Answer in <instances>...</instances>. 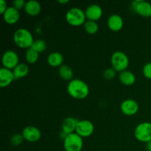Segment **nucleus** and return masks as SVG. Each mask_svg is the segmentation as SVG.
<instances>
[{
	"mask_svg": "<svg viewBox=\"0 0 151 151\" xmlns=\"http://www.w3.org/2000/svg\"><path fill=\"white\" fill-rule=\"evenodd\" d=\"M69 95L77 100H83L89 94V87L86 83L81 79H72L67 86Z\"/></svg>",
	"mask_w": 151,
	"mask_h": 151,
	"instance_id": "f257e3e1",
	"label": "nucleus"
},
{
	"mask_svg": "<svg viewBox=\"0 0 151 151\" xmlns=\"http://www.w3.org/2000/svg\"><path fill=\"white\" fill-rule=\"evenodd\" d=\"M15 44L22 49H29L32 47L34 38L32 33L25 28H19L13 34Z\"/></svg>",
	"mask_w": 151,
	"mask_h": 151,
	"instance_id": "f03ea898",
	"label": "nucleus"
},
{
	"mask_svg": "<svg viewBox=\"0 0 151 151\" xmlns=\"http://www.w3.org/2000/svg\"><path fill=\"white\" fill-rule=\"evenodd\" d=\"M85 11L78 7H72L69 9L66 13V20L68 24L74 27H78L85 24Z\"/></svg>",
	"mask_w": 151,
	"mask_h": 151,
	"instance_id": "7ed1b4c3",
	"label": "nucleus"
},
{
	"mask_svg": "<svg viewBox=\"0 0 151 151\" xmlns=\"http://www.w3.org/2000/svg\"><path fill=\"white\" fill-rule=\"evenodd\" d=\"M112 68L116 72H122L126 70L129 65V59L127 55L122 51H116L112 54L111 58Z\"/></svg>",
	"mask_w": 151,
	"mask_h": 151,
	"instance_id": "20e7f679",
	"label": "nucleus"
},
{
	"mask_svg": "<svg viewBox=\"0 0 151 151\" xmlns=\"http://www.w3.org/2000/svg\"><path fill=\"white\" fill-rule=\"evenodd\" d=\"M83 146V138L76 132L68 134L63 139V147L66 151H81Z\"/></svg>",
	"mask_w": 151,
	"mask_h": 151,
	"instance_id": "39448f33",
	"label": "nucleus"
},
{
	"mask_svg": "<svg viewBox=\"0 0 151 151\" xmlns=\"http://www.w3.org/2000/svg\"><path fill=\"white\" fill-rule=\"evenodd\" d=\"M134 136L137 140L142 142H149L151 141V122H141L136 127Z\"/></svg>",
	"mask_w": 151,
	"mask_h": 151,
	"instance_id": "423d86ee",
	"label": "nucleus"
},
{
	"mask_svg": "<svg viewBox=\"0 0 151 151\" xmlns=\"http://www.w3.org/2000/svg\"><path fill=\"white\" fill-rule=\"evenodd\" d=\"M94 131V124L91 121L88 120V119L78 120L75 132L78 135L81 136L82 138H86V137H90L91 135H92Z\"/></svg>",
	"mask_w": 151,
	"mask_h": 151,
	"instance_id": "0eeeda50",
	"label": "nucleus"
},
{
	"mask_svg": "<svg viewBox=\"0 0 151 151\" xmlns=\"http://www.w3.org/2000/svg\"><path fill=\"white\" fill-rule=\"evenodd\" d=\"M19 58L17 53L13 50H7L4 52L1 58L3 67L9 69H13L17 65H19Z\"/></svg>",
	"mask_w": 151,
	"mask_h": 151,
	"instance_id": "6e6552de",
	"label": "nucleus"
},
{
	"mask_svg": "<svg viewBox=\"0 0 151 151\" xmlns=\"http://www.w3.org/2000/svg\"><path fill=\"white\" fill-rule=\"evenodd\" d=\"M134 11L142 17L149 18L151 16V4L148 1L137 0L132 2Z\"/></svg>",
	"mask_w": 151,
	"mask_h": 151,
	"instance_id": "1a4fd4ad",
	"label": "nucleus"
},
{
	"mask_svg": "<svg viewBox=\"0 0 151 151\" xmlns=\"http://www.w3.org/2000/svg\"><path fill=\"white\" fill-rule=\"evenodd\" d=\"M22 134L24 139L29 142H36L41 137V133L40 130L32 125L25 127Z\"/></svg>",
	"mask_w": 151,
	"mask_h": 151,
	"instance_id": "9d476101",
	"label": "nucleus"
},
{
	"mask_svg": "<svg viewBox=\"0 0 151 151\" xmlns=\"http://www.w3.org/2000/svg\"><path fill=\"white\" fill-rule=\"evenodd\" d=\"M121 111L127 116L135 115L139 111V104L136 100L133 99L125 100L120 106Z\"/></svg>",
	"mask_w": 151,
	"mask_h": 151,
	"instance_id": "9b49d317",
	"label": "nucleus"
},
{
	"mask_svg": "<svg viewBox=\"0 0 151 151\" xmlns=\"http://www.w3.org/2000/svg\"><path fill=\"white\" fill-rule=\"evenodd\" d=\"M85 14L86 19L89 21L97 22L103 16V9L99 4H92L87 7Z\"/></svg>",
	"mask_w": 151,
	"mask_h": 151,
	"instance_id": "f8f14e48",
	"label": "nucleus"
},
{
	"mask_svg": "<svg viewBox=\"0 0 151 151\" xmlns=\"http://www.w3.org/2000/svg\"><path fill=\"white\" fill-rule=\"evenodd\" d=\"M20 18L19 10L15 8L13 6L8 7L3 14V19L4 22L8 24H15L17 23Z\"/></svg>",
	"mask_w": 151,
	"mask_h": 151,
	"instance_id": "ddd939ff",
	"label": "nucleus"
},
{
	"mask_svg": "<svg viewBox=\"0 0 151 151\" xmlns=\"http://www.w3.org/2000/svg\"><path fill=\"white\" fill-rule=\"evenodd\" d=\"M13 80H15V78L11 69L4 67H1L0 69V86L2 88L8 86L11 84Z\"/></svg>",
	"mask_w": 151,
	"mask_h": 151,
	"instance_id": "4468645a",
	"label": "nucleus"
},
{
	"mask_svg": "<svg viewBox=\"0 0 151 151\" xmlns=\"http://www.w3.org/2000/svg\"><path fill=\"white\" fill-rule=\"evenodd\" d=\"M107 24L109 29L114 32H117L123 27L124 22L122 18L118 14L111 15L107 21Z\"/></svg>",
	"mask_w": 151,
	"mask_h": 151,
	"instance_id": "2eb2a0df",
	"label": "nucleus"
},
{
	"mask_svg": "<svg viewBox=\"0 0 151 151\" xmlns=\"http://www.w3.org/2000/svg\"><path fill=\"white\" fill-rule=\"evenodd\" d=\"M78 122V120L72 116L66 117L62 123V132H63L66 135L75 133V131H76Z\"/></svg>",
	"mask_w": 151,
	"mask_h": 151,
	"instance_id": "dca6fc26",
	"label": "nucleus"
},
{
	"mask_svg": "<svg viewBox=\"0 0 151 151\" xmlns=\"http://www.w3.org/2000/svg\"><path fill=\"white\" fill-rule=\"evenodd\" d=\"M24 10L25 12L29 16H37L39 14L41 10V4L35 0H29L26 2Z\"/></svg>",
	"mask_w": 151,
	"mask_h": 151,
	"instance_id": "f3484780",
	"label": "nucleus"
},
{
	"mask_svg": "<svg viewBox=\"0 0 151 151\" xmlns=\"http://www.w3.org/2000/svg\"><path fill=\"white\" fill-rule=\"evenodd\" d=\"M63 56L59 52H51L47 57V63L52 67H60L63 65Z\"/></svg>",
	"mask_w": 151,
	"mask_h": 151,
	"instance_id": "a211bd4d",
	"label": "nucleus"
},
{
	"mask_svg": "<svg viewBox=\"0 0 151 151\" xmlns=\"http://www.w3.org/2000/svg\"><path fill=\"white\" fill-rule=\"evenodd\" d=\"M119 79L120 82L125 86H132L136 82L135 75L132 72L128 70H125L120 72Z\"/></svg>",
	"mask_w": 151,
	"mask_h": 151,
	"instance_id": "6ab92c4d",
	"label": "nucleus"
},
{
	"mask_svg": "<svg viewBox=\"0 0 151 151\" xmlns=\"http://www.w3.org/2000/svg\"><path fill=\"white\" fill-rule=\"evenodd\" d=\"M29 72V66L27 64H25V63H19V65H17L13 69L15 80L24 78V77H26L28 75Z\"/></svg>",
	"mask_w": 151,
	"mask_h": 151,
	"instance_id": "aec40b11",
	"label": "nucleus"
},
{
	"mask_svg": "<svg viewBox=\"0 0 151 151\" xmlns=\"http://www.w3.org/2000/svg\"><path fill=\"white\" fill-rule=\"evenodd\" d=\"M58 74L62 79L65 81H72L73 78V71L69 66L63 64L59 67Z\"/></svg>",
	"mask_w": 151,
	"mask_h": 151,
	"instance_id": "412c9836",
	"label": "nucleus"
},
{
	"mask_svg": "<svg viewBox=\"0 0 151 151\" xmlns=\"http://www.w3.org/2000/svg\"><path fill=\"white\" fill-rule=\"evenodd\" d=\"M38 57H39V53L31 47L27 50L25 53V58L29 63H35L38 60Z\"/></svg>",
	"mask_w": 151,
	"mask_h": 151,
	"instance_id": "4be33fe9",
	"label": "nucleus"
},
{
	"mask_svg": "<svg viewBox=\"0 0 151 151\" xmlns=\"http://www.w3.org/2000/svg\"><path fill=\"white\" fill-rule=\"evenodd\" d=\"M84 29H85L86 32L87 33L93 35V34H95L98 31L99 26L97 24V22L88 20L84 24Z\"/></svg>",
	"mask_w": 151,
	"mask_h": 151,
	"instance_id": "5701e85b",
	"label": "nucleus"
},
{
	"mask_svg": "<svg viewBox=\"0 0 151 151\" xmlns=\"http://www.w3.org/2000/svg\"><path fill=\"white\" fill-rule=\"evenodd\" d=\"M31 48L35 50L38 53L42 52L45 51L47 49V43L43 39H36L34 41Z\"/></svg>",
	"mask_w": 151,
	"mask_h": 151,
	"instance_id": "b1692460",
	"label": "nucleus"
},
{
	"mask_svg": "<svg viewBox=\"0 0 151 151\" xmlns=\"http://www.w3.org/2000/svg\"><path fill=\"white\" fill-rule=\"evenodd\" d=\"M24 139L22 134H16L11 137V139H10V143H11L12 145L13 146H19L22 144Z\"/></svg>",
	"mask_w": 151,
	"mask_h": 151,
	"instance_id": "393cba45",
	"label": "nucleus"
},
{
	"mask_svg": "<svg viewBox=\"0 0 151 151\" xmlns=\"http://www.w3.org/2000/svg\"><path fill=\"white\" fill-rule=\"evenodd\" d=\"M116 71L113 69V68H109L106 69L103 72V77L106 80H111L114 79L116 76Z\"/></svg>",
	"mask_w": 151,
	"mask_h": 151,
	"instance_id": "a878e982",
	"label": "nucleus"
},
{
	"mask_svg": "<svg viewBox=\"0 0 151 151\" xmlns=\"http://www.w3.org/2000/svg\"><path fill=\"white\" fill-rule=\"evenodd\" d=\"M143 75L147 79H151V62H148L143 66Z\"/></svg>",
	"mask_w": 151,
	"mask_h": 151,
	"instance_id": "bb28decb",
	"label": "nucleus"
},
{
	"mask_svg": "<svg viewBox=\"0 0 151 151\" xmlns=\"http://www.w3.org/2000/svg\"><path fill=\"white\" fill-rule=\"evenodd\" d=\"M13 4L15 8H16L17 10H20L25 7L26 2L24 0H15L13 1Z\"/></svg>",
	"mask_w": 151,
	"mask_h": 151,
	"instance_id": "cd10ccee",
	"label": "nucleus"
},
{
	"mask_svg": "<svg viewBox=\"0 0 151 151\" xmlns=\"http://www.w3.org/2000/svg\"><path fill=\"white\" fill-rule=\"evenodd\" d=\"M7 2L4 0H0V14H4V12L7 9Z\"/></svg>",
	"mask_w": 151,
	"mask_h": 151,
	"instance_id": "c85d7f7f",
	"label": "nucleus"
},
{
	"mask_svg": "<svg viewBox=\"0 0 151 151\" xmlns=\"http://www.w3.org/2000/svg\"><path fill=\"white\" fill-rule=\"evenodd\" d=\"M58 2L60 3V4H66V3H69V0H58Z\"/></svg>",
	"mask_w": 151,
	"mask_h": 151,
	"instance_id": "c756f323",
	"label": "nucleus"
},
{
	"mask_svg": "<svg viewBox=\"0 0 151 151\" xmlns=\"http://www.w3.org/2000/svg\"><path fill=\"white\" fill-rule=\"evenodd\" d=\"M147 151H151V141L147 143Z\"/></svg>",
	"mask_w": 151,
	"mask_h": 151,
	"instance_id": "7c9ffc66",
	"label": "nucleus"
}]
</instances>
